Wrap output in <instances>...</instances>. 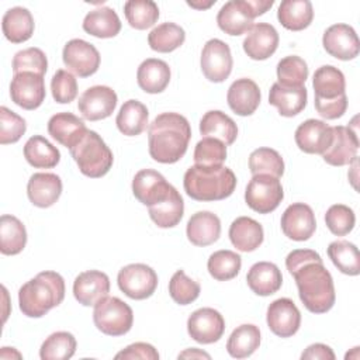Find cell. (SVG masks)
Listing matches in <instances>:
<instances>
[{
  "label": "cell",
  "instance_id": "33",
  "mask_svg": "<svg viewBox=\"0 0 360 360\" xmlns=\"http://www.w3.org/2000/svg\"><path fill=\"white\" fill-rule=\"evenodd\" d=\"M200 132L202 138H215L229 146L236 141L238 127L225 112L211 110L202 115L200 121Z\"/></svg>",
  "mask_w": 360,
  "mask_h": 360
},
{
  "label": "cell",
  "instance_id": "56",
  "mask_svg": "<svg viewBox=\"0 0 360 360\" xmlns=\"http://www.w3.org/2000/svg\"><path fill=\"white\" fill-rule=\"evenodd\" d=\"M305 262H322V257L318 252L311 250V249H295L290 252L285 257V267L288 273L291 274L295 267Z\"/></svg>",
  "mask_w": 360,
  "mask_h": 360
},
{
  "label": "cell",
  "instance_id": "1",
  "mask_svg": "<svg viewBox=\"0 0 360 360\" xmlns=\"http://www.w3.org/2000/svg\"><path fill=\"white\" fill-rule=\"evenodd\" d=\"M190 138L191 128L186 117L177 112H162L148 128L149 155L159 163H176L186 155Z\"/></svg>",
  "mask_w": 360,
  "mask_h": 360
},
{
  "label": "cell",
  "instance_id": "43",
  "mask_svg": "<svg viewBox=\"0 0 360 360\" xmlns=\"http://www.w3.org/2000/svg\"><path fill=\"white\" fill-rule=\"evenodd\" d=\"M240 266L242 257L236 252L228 249L214 252L207 262L208 273L218 281H228L235 278L240 270Z\"/></svg>",
  "mask_w": 360,
  "mask_h": 360
},
{
  "label": "cell",
  "instance_id": "24",
  "mask_svg": "<svg viewBox=\"0 0 360 360\" xmlns=\"http://www.w3.org/2000/svg\"><path fill=\"white\" fill-rule=\"evenodd\" d=\"M30 201L39 208L53 205L62 194V180L55 173H34L27 184Z\"/></svg>",
  "mask_w": 360,
  "mask_h": 360
},
{
  "label": "cell",
  "instance_id": "4",
  "mask_svg": "<svg viewBox=\"0 0 360 360\" xmlns=\"http://www.w3.org/2000/svg\"><path fill=\"white\" fill-rule=\"evenodd\" d=\"M184 191L195 201L225 200L235 191L236 176L225 166H197L187 169L183 179Z\"/></svg>",
  "mask_w": 360,
  "mask_h": 360
},
{
  "label": "cell",
  "instance_id": "15",
  "mask_svg": "<svg viewBox=\"0 0 360 360\" xmlns=\"http://www.w3.org/2000/svg\"><path fill=\"white\" fill-rule=\"evenodd\" d=\"M267 326L278 338H291L301 325V314L290 298L274 300L267 308Z\"/></svg>",
  "mask_w": 360,
  "mask_h": 360
},
{
  "label": "cell",
  "instance_id": "53",
  "mask_svg": "<svg viewBox=\"0 0 360 360\" xmlns=\"http://www.w3.org/2000/svg\"><path fill=\"white\" fill-rule=\"evenodd\" d=\"M51 90L56 103L68 104L77 96V80L69 70L59 69L51 80Z\"/></svg>",
  "mask_w": 360,
  "mask_h": 360
},
{
  "label": "cell",
  "instance_id": "38",
  "mask_svg": "<svg viewBox=\"0 0 360 360\" xmlns=\"http://www.w3.org/2000/svg\"><path fill=\"white\" fill-rule=\"evenodd\" d=\"M184 214V202L180 193L173 187L169 195L149 207V217L159 228L176 226Z\"/></svg>",
  "mask_w": 360,
  "mask_h": 360
},
{
  "label": "cell",
  "instance_id": "45",
  "mask_svg": "<svg viewBox=\"0 0 360 360\" xmlns=\"http://www.w3.org/2000/svg\"><path fill=\"white\" fill-rule=\"evenodd\" d=\"M76 352V339L70 332H55L49 335L39 349L42 360H68Z\"/></svg>",
  "mask_w": 360,
  "mask_h": 360
},
{
  "label": "cell",
  "instance_id": "6",
  "mask_svg": "<svg viewBox=\"0 0 360 360\" xmlns=\"http://www.w3.org/2000/svg\"><path fill=\"white\" fill-rule=\"evenodd\" d=\"M93 321L96 328L108 336L128 333L134 323L131 307L118 297H104L94 305Z\"/></svg>",
  "mask_w": 360,
  "mask_h": 360
},
{
  "label": "cell",
  "instance_id": "31",
  "mask_svg": "<svg viewBox=\"0 0 360 360\" xmlns=\"http://www.w3.org/2000/svg\"><path fill=\"white\" fill-rule=\"evenodd\" d=\"M170 68L169 65L156 58L145 59L136 72V80L139 87L149 94L162 93L170 82Z\"/></svg>",
  "mask_w": 360,
  "mask_h": 360
},
{
  "label": "cell",
  "instance_id": "42",
  "mask_svg": "<svg viewBox=\"0 0 360 360\" xmlns=\"http://www.w3.org/2000/svg\"><path fill=\"white\" fill-rule=\"evenodd\" d=\"M328 256L335 267L347 276L360 273L359 249L349 240H335L328 246Z\"/></svg>",
  "mask_w": 360,
  "mask_h": 360
},
{
  "label": "cell",
  "instance_id": "29",
  "mask_svg": "<svg viewBox=\"0 0 360 360\" xmlns=\"http://www.w3.org/2000/svg\"><path fill=\"white\" fill-rule=\"evenodd\" d=\"M312 86L316 101L335 100L346 94L345 75L332 65H323L315 70Z\"/></svg>",
  "mask_w": 360,
  "mask_h": 360
},
{
  "label": "cell",
  "instance_id": "5",
  "mask_svg": "<svg viewBox=\"0 0 360 360\" xmlns=\"http://www.w3.org/2000/svg\"><path fill=\"white\" fill-rule=\"evenodd\" d=\"M69 150L79 170L91 179L105 176L114 162L111 149L97 132L90 129H87L82 139Z\"/></svg>",
  "mask_w": 360,
  "mask_h": 360
},
{
  "label": "cell",
  "instance_id": "52",
  "mask_svg": "<svg viewBox=\"0 0 360 360\" xmlns=\"http://www.w3.org/2000/svg\"><path fill=\"white\" fill-rule=\"evenodd\" d=\"M27 124L22 117L8 110L7 107H0V143H15L25 134Z\"/></svg>",
  "mask_w": 360,
  "mask_h": 360
},
{
  "label": "cell",
  "instance_id": "57",
  "mask_svg": "<svg viewBox=\"0 0 360 360\" xmlns=\"http://www.w3.org/2000/svg\"><path fill=\"white\" fill-rule=\"evenodd\" d=\"M302 360H335L333 350L323 343H314L308 346L302 354Z\"/></svg>",
  "mask_w": 360,
  "mask_h": 360
},
{
  "label": "cell",
  "instance_id": "25",
  "mask_svg": "<svg viewBox=\"0 0 360 360\" xmlns=\"http://www.w3.org/2000/svg\"><path fill=\"white\" fill-rule=\"evenodd\" d=\"M87 128L79 117L72 112H58L52 115L48 121L49 135L66 148H73L82 136L86 134Z\"/></svg>",
  "mask_w": 360,
  "mask_h": 360
},
{
  "label": "cell",
  "instance_id": "18",
  "mask_svg": "<svg viewBox=\"0 0 360 360\" xmlns=\"http://www.w3.org/2000/svg\"><path fill=\"white\" fill-rule=\"evenodd\" d=\"M255 18L249 0H231L218 11L217 24L225 34L238 37L252 30Z\"/></svg>",
  "mask_w": 360,
  "mask_h": 360
},
{
  "label": "cell",
  "instance_id": "10",
  "mask_svg": "<svg viewBox=\"0 0 360 360\" xmlns=\"http://www.w3.org/2000/svg\"><path fill=\"white\" fill-rule=\"evenodd\" d=\"M201 70L210 82L221 83L226 80L232 72V53L229 45L218 38L205 42L201 52Z\"/></svg>",
  "mask_w": 360,
  "mask_h": 360
},
{
  "label": "cell",
  "instance_id": "20",
  "mask_svg": "<svg viewBox=\"0 0 360 360\" xmlns=\"http://www.w3.org/2000/svg\"><path fill=\"white\" fill-rule=\"evenodd\" d=\"M294 139L302 152L322 155L332 142V127L325 121L309 118L298 125Z\"/></svg>",
  "mask_w": 360,
  "mask_h": 360
},
{
  "label": "cell",
  "instance_id": "47",
  "mask_svg": "<svg viewBox=\"0 0 360 360\" xmlns=\"http://www.w3.org/2000/svg\"><path fill=\"white\" fill-rule=\"evenodd\" d=\"M277 79H278V83L283 86H291V87L304 86L305 80L308 79L307 62L297 55H290L283 58L277 63Z\"/></svg>",
  "mask_w": 360,
  "mask_h": 360
},
{
  "label": "cell",
  "instance_id": "51",
  "mask_svg": "<svg viewBox=\"0 0 360 360\" xmlns=\"http://www.w3.org/2000/svg\"><path fill=\"white\" fill-rule=\"evenodd\" d=\"M325 222L333 235L345 236L353 231L356 215L350 207L345 204H333L325 214Z\"/></svg>",
  "mask_w": 360,
  "mask_h": 360
},
{
  "label": "cell",
  "instance_id": "30",
  "mask_svg": "<svg viewBox=\"0 0 360 360\" xmlns=\"http://www.w3.org/2000/svg\"><path fill=\"white\" fill-rule=\"evenodd\" d=\"M229 239L238 250L253 252L263 243V226L253 218L239 217L229 226Z\"/></svg>",
  "mask_w": 360,
  "mask_h": 360
},
{
  "label": "cell",
  "instance_id": "28",
  "mask_svg": "<svg viewBox=\"0 0 360 360\" xmlns=\"http://www.w3.org/2000/svg\"><path fill=\"white\" fill-rule=\"evenodd\" d=\"M246 281L249 288L262 297L271 295L281 288L283 276L280 269L270 262H257L255 263L248 274Z\"/></svg>",
  "mask_w": 360,
  "mask_h": 360
},
{
  "label": "cell",
  "instance_id": "12",
  "mask_svg": "<svg viewBox=\"0 0 360 360\" xmlns=\"http://www.w3.org/2000/svg\"><path fill=\"white\" fill-rule=\"evenodd\" d=\"M187 332L198 343H215L225 332L224 316L214 308L195 309L187 319Z\"/></svg>",
  "mask_w": 360,
  "mask_h": 360
},
{
  "label": "cell",
  "instance_id": "9",
  "mask_svg": "<svg viewBox=\"0 0 360 360\" xmlns=\"http://www.w3.org/2000/svg\"><path fill=\"white\" fill-rule=\"evenodd\" d=\"M62 59L68 70L79 77H89L98 70L101 56L93 44L75 38L63 46Z\"/></svg>",
  "mask_w": 360,
  "mask_h": 360
},
{
  "label": "cell",
  "instance_id": "34",
  "mask_svg": "<svg viewBox=\"0 0 360 360\" xmlns=\"http://www.w3.org/2000/svg\"><path fill=\"white\" fill-rule=\"evenodd\" d=\"M280 24L290 31H302L314 20V8L309 0H284L277 10Z\"/></svg>",
  "mask_w": 360,
  "mask_h": 360
},
{
  "label": "cell",
  "instance_id": "55",
  "mask_svg": "<svg viewBox=\"0 0 360 360\" xmlns=\"http://www.w3.org/2000/svg\"><path fill=\"white\" fill-rule=\"evenodd\" d=\"M315 108L321 117L325 120H336L340 118L346 110H347V97L346 94L335 98V100H328V101H316L314 100Z\"/></svg>",
  "mask_w": 360,
  "mask_h": 360
},
{
  "label": "cell",
  "instance_id": "39",
  "mask_svg": "<svg viewBox=\"0 0 360 360\" xmlns=\"http://www.w3.org/2000/svg\"><path fill=\"white\" fill-rule=\"evenodd\" d=\"M27 245V231L24 224L14 215L4 214L0 218V252L14 256L22 252Z\"/></svg>",
  "mask_w": 360,
  "mask_h": 360
},
{
  "label": "cell",
  "instance_id": "37",
  "mask_svg": "<svg viewBox=\"0 0 360 360\" xmlns=\"http://www.w3.org/2000/svg\"><path fill=\"white\" fill-rule=\"evenodd\" d=\"M24 158L35 169H52L60 160V152L46 138L31 136L24 145Z\"/></svg>",
  "mask_w": 360,
  "mask_h": 360
},
{
  "label": "cell",
  "instance_id": "40",
  "mask_svg": "<svg viewBox=\"0 0 360 360\" xmlns=\"http://www.w3.org/2000/svg\"><path fill=\"white\" fill-rule=\"evenodd\" d=\"M260 345V329L252 323H243L232 330L226 350L233 359H245L252 356Z\"/></svg>",
  "mask_w": 360,
  "mask_h": 360
},
{
  "label": "cell",
  "instance_id": "27",
  "mask_svg": "<svg viewBox=\"0 0 360 360\" xmlns=\"http://www.w3.org/2000/svg\"><path fill=\"white\" fill-rule=\"evenodd\" d=\"M308 91L305 86L291 87L283 86L276 82L269 93V103L277 107L278 114L283 117H294L300 114L307 105Z\"/></svg>",
  "mask_w": 360,
  "mask_h": 360
},
{
  "label": "cell",
  "instance_id": "2",
  "mask_svg": "<svg viewBox=\"0 0 360 360\" xmlns=\"http://www.w3.org/2000/svg\"><path fill=\"white\" fill-rule=\"evenodd\" d=\"M298 297L312 314L328 312L336 300L333 278L323 262H305L292 270Z\"/></svg>",
  "mask_w": 360,
  "mask_h": 360
},
{
  "label": "cell",
  "instance_id": "58",
  "mask_svg": "<svg viewBox=\"0 0 360 360\" xmlns=\"http://www.w3.org/2000/svg\"><path fill=\"white\" fill-rule=\"evenodd\" d=\"M179 359H211V356L200 349L191 347V349H186L184 352H181L179 354Z\"/></svg>",
  "mask_w": 360,
  "mask_h": 360
},
{
  "label": "cell",
  "instance_id": "50",
  "mask_svg": "<svg viewBox=\"0 0 360 360\" xmlns=\"http://www.w3.org/2000/svg\"><path fill=\"white\" fill-rule=\"evenodd\" d=\"M48 69V59L42 49L39 48H27L22 51H18L13 58V72L21 73V72H32L37 75L44 76Z\"/></svg>",
  "mask_w": 360,
  "mask_h": 360
},
{
  "label": "cell",
  "instance_id": "7",
  "mask_svg": "<svg viewBox=\"0 0 360 360\" xmlns=\"http://www.w3.org/2000/svg\"><path fill=\"white\" fill-rule=\"evenodd\" d=\"M283 198L284 191L278 177L270 174H255L245 190L248 207L259 214L273 212Z\"/></svg>",
  "mask_w": 360,
  "mask_h": 360
},
{
  "label": "cell",
  "instance_id": "48",
  "mask_svg": "<svg viewBox=\"0 0 360 360\" xmlns=\"http://www.w3.org/2000/svg\"><path fill=\"white\" fill-rule=\"evenodd\" d=\"M193 159L197 166H222L226 159V145L215 138H202L195 145Z\"/></svg>",
  "mask_w": 360,
  "mask_h": 360
},
{
  "label": "cell",
  "instance_id": "32",
  "mask_svg": "<svg viewBox=\"0 0 360 360\" xmlns=\"http://www.w3.org/2000/svg\"><path fill=\"white\" fill-rule=\"evenodd\" d=\"M34 18L25 7L8 8L1 20V30L4 37L13 44L28 41L34 34Z\"/></svg>",
  "mask_w": 360,
  "mask_h": 360
},
{
  "label": "cell",
  "instance_id": "19",
  "mask_svg": "<svg viewBox=\"0 0 360 360\" xmlns=\"http://www.w3.org/2000/svg\"><path fill=\"white\" fill-rule=\"evenodd\" d=\"M173 186L156 170L142 169L132 180V193L135 198L143 205H153L165 200L172 191Z\"/></svg>",
  "mask_w": 360,
  "mask_h": 360
},
{
  "label": "cell",
  "instance_id": "26",
  "mask_svg": "<svg viewBox=\"0 0 360 360\" xmlns=\"http://www.w3.org/2000/svg\"><path fill=\"white\" fill-rule=\"evenodd\" d=\"M187 239L195 246H208L218 240L221 235V221L210 211L193 214L186 228Z\"/></svg>",
  "mask_w": 360,
  "mask_h": 360
},
{
  "label": "cell",
  "instance_id": "17",
  "mask_svg": "<svg viewBox=\"0 0 360 360\" xmlns=\"http://www.w3.org/2000/svg\"><path fill=\"white\" fill-rule=\"evenodd\" d=\"M359 138L350 127H332V142L322 153L323 160L330 166L350 165L357 158Z\"/></svg>",
  "mask_w": 360,
  "mask_h": 360
},
{
  "label": "cell",
  "instance_id": "11",
  "mask_svg": "<svg viewBox=\"0 0 360 360\" xmlns=\"http://www.w3.org/2000/svg\"><path fill=\"white\" fill-rule=\"evenodd\" d=\"M44 76L32 72L15 73L10 83V97L14 104L24 110H35L45 100Z\"/></svg>",
  "mask_w": 360,
  "mask_h": 360
},
{
  "label": "cell",
  "instance_id": "16",
  "mask_svg": "<svg viewBox=\"0 0 360 360\" xmlns=\"http://www.w3.org/2000/svg\"><path fill=\"white\" fill-rule=\"evenodd\" d=\"M325 51L340 60H350L359 55L360 42L353 27L347 24L330 25L322 37Z\"/></svg>",
  "mask_w": 360,
  "mask_h": 360
},
{
  "label": "cell",
  "instance_id": "59",
  "mask_svg": "<svg viewBox=\"0 0 360 360\" xmlns=\"http://www.w3.org/2000/svg\"><path fill=\"white\" fill-rule=\"evenodd\" d=\"M187 4L190 7H194V8H198V10H204V8H208L212 4H215V0H210L207 3H204V1H187Z\"/></svg>",
  "mask_w": 360,
  "mask_h": 360
},
{
  "label": "cell",
  "instance_id": "13",
  "mask_svg": "<svg viewBox=\"0 0 360 360\" xmlns=\"http://www.w3.org/2000/svg\"><path fill=\"white\" fill-rule=\"evenodd\" d=\"M117 93L108 86H93L79 97L77 108L84 120L98 121L110 117L117 107Z\"/></svg>",
  "mask_w": 360,
  "mask_h": 360
},
{
  "label": "cell",
  "instance_id": "22",
  "mask_svg": "<svg viewBox=\"0 0 360 360\" xmlns=\"http://www.w3.org/2000/svg\"><path fill=\"white\" fill-rule=\"evenodd\" d=\"M278 32L267 22H257L243 39V51L253 60H264L270 58L278 46Z\"/></svg>",
  "mask_w": 360,
  "mask_h": 360
},
{
  "label": "cell",
  "instance_id": "14",
  "mask_svg": "<svg viewBox=\"0 0 360 360\" xmlns=\"http://www.w3.org/2000/svg\"><path fill=\"white\" fill-rule=\"evenodd\" d=\"M280 225L287 238L297 242H304L314 235L316 229V219L312 208L308 204L294 202L283 212Z\"/></svg>",
  "mask_w": 360,
  "mask_h": 360
},
{
  "label": "cell",
  "instance_id": "46",
  "mask_svg": "<svg viewBox=\"0 0 360 360\" xmlns=\"http://www.w3.org/2000/svg\"><path fill=\"white\" fill-rule=\"evenodd\" d=\"M249 169L253 176L270 174L280 179L284 173V160L277 150L271 148H259L249 156Z\"/></svg>",
  "mask_w": 360,
  "mask_h": 360
},
{
  "label": "cell",
  "instance_id": "44",
  "mask_svg": "<svg viewBox=\"0 0 360 360\" xmlns=\"http://www.w3.org/2000/svg\"><path fill=\"white\" fill-rule=\"evenodd\" d=\"M124 14L132 28L146 30L158 21L159 7L152 0H129L124 4Z\"/></svg>",
  "mask_w": 360,
  "mask_h": 360
},
{
  "label": "cell",
  "instance_id": "36",
  "mask_svg": "<svg viewBox=\"0 0 360 360\" xmlns=\"http://www.w3.org/2000/svg\"><path fill=\"white\" fill-rule=\"evenodd\" d=\"M83 30L97 38H112L121 31V21L114 8L98 7L86 14Z\"/></svg>",
  "mask_w": 360,
  "mask_h": 360
},
{
  "label": "cell",
  "instance_id": "54",
  "mask_svg": "<svg viewBox=\"0 0 360 360\" xmlns=\"http://www.w3.org/2000/svg\"><path fill=\"white\" fill-rule=\"evenodd\" d=\"M115 359H124V360H158L159 359V353L158 350L145 342H136L132 343L129 346H127L125 349H122L121 352H118L115 354Z\"/></svg>",
  "mask_w": 360,
  "mask_h": 360
},
{
  "label": "cell",
  "instance_id": "23",
  "mask_svg": "<svg viewBox=\"0 0 360 360\" xmlns=\"http://www.w3.org/2000/svg\"><path fill=\"white\" fill-rule=\"evenodd\" d=\"M260 89L259 86L248 77L236 79L228 89L226 94V101L229 108L240 115V117H248L252 115L259 104H260Z\"/></svg>",
  "mask_w": 360,
  "mask_h": 360
},
{
  "label": "cell",
  "instance_id": "21",
  "mask_svg": "<svg viewBox=\"0 0 360 360\" xmlns=\"http://www.w3.org/2000/svg\"><path fill=\"white\" fill-rule=\"evenodd\" d=\"M110 292V278L100 270H86L73 281V295L84 307H94Z\"/></svg>",
  "mask_w": 360,
  "mask_h": 360
},
{
  "label": "cell",
  "instance_id": "35",
  "mask_svg": "<svg viewBox=\"0 0 360 360\" xmlns=\"http://www.w3.org/2000/svg\"><path fill=\"white\" fill-rule=\"evenodd\" d=\"M149 112L145 104L138 100H127L117 114L115 124L121 134L127 136H136L148 127Z\"/></svg>",
  "mask_w": 360,
  "mask_h": 360
},
{
  "label": "cell",
  "instance_id": "49",
  "mask_svg": "<svg viewBox=\"0 0 360 360\" xmlns=\"http://www.w3.org/2000/svg\"><path fill=\"white\" fill-rule=\"evenodd\" d=\"M201 292L200 284L187 277L184 270H177L169 281V294L179 305H188L194 302Z\"/></svg>",
  "mask_w": 360,
  "mask_h": 360
},
{
  "label": "cell",
  "instance_id": "41",
  "mask_svg": "<svg viewBox=\"0 0 360 360\" xmlns=\"http://www.w3.org/2000/svg\"><path fill=\"white\" fill-rule=\"evenodd\" d=\"M186 39L184 30L174 22H163L155 27L148 35V44L152 51L167 53L183 45Z\"/></svg>",
  "mask_w": 360,
  "mask_h": 360
},
{
  "label": "cell",
  "instance_id": "8",
  "mask_svg": "<svg viewBox=\"0 0 360 360\" xmlns=\"http://www.w3.org/2000/svg\"><path fill=\"white\" fill-rule=\"evenodd\" d=\"M117 283L127 297L132 300H146L156 291L158 274L148 264L132 263L118 271Z\"/></svg>",
  "mask_w": 360,
  "mask_h": 360
},
{
  "label": "cell",
  "instance_id": "3",
  "mask_svg": "<svg viewBox=\"0 0 360 360\" xmlns=\"http://www.w3.org/2000/svg\"><path fill=\"white\" fill-rule=\"evenodd\" d=\"M65 298V280L56 271H41L18 290L20 311L30 318H41Z\"/></svg>",
  "mask_w": 360,
  "mask_h": 360
}]
</instances>
